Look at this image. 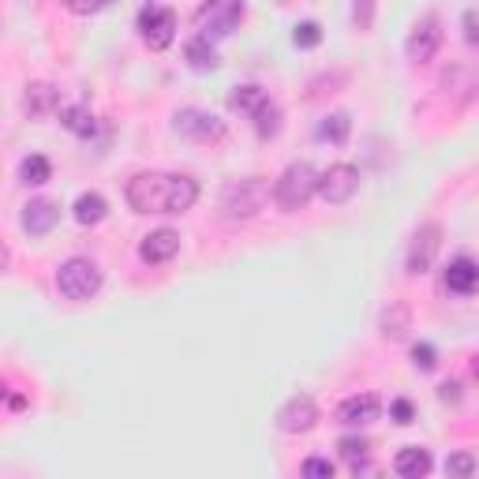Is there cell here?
<instances>
[{
	"mask_svg": "<svg viewBox=\"0 0 479 479\" xmlns=\"http://www.w3.org/2000/svg\"><path fill=\"white\" fill-rule=\"evenodd\" d=\"M277 431L281 435H307L315 423H318V404H315V397H307V394H296V397H289L285 404L277 408Z\"/></svg>",
	"mask_w": 479,
	"mask_h": 479,
	"instance_id": "obj_8",
	"label": "cell"
},
{
	"mask_svg": "<svg viewBox=\"0 0 479 479\" xmlns=\"http://www.w3.org/2000/svg\"><path fill=\"white\" fill-rule=\"evenodd\" d=\"M318 191V169L311 162H292L285 172L274 180V203L281 214H299Z\"/></svg>",
	"mask_w": 479,
	"mask_h": 479,
	"instance_id": "obj_3",
	"label": "cell"
},
{
	"mask_svg": "<svg viewBox=\"0 0 479 479\" xmlns=\"http://www.w3.org/2000/svg\"><path fill=\"white\" fill-rule=\"evenodd\" d=\"M442 86H446V94H457L460 101H468L472 91H475V72L465 68V64H453V68L442 72Z\"/></svg>",
	"mask_w": 479,
	"mask_h": 479,
	"instance_id": "obj_23",
	"label": "cell"
},
{
	"mask_svg": "<svg viewBox=\"0 0 479 479\" xmlns=\"http://www.w3.org/2000/svg\"><path fill=\"white\" fill-rule=\"evenodd\" d=\"M139 30H143V42L154 52H162L176 38V12L172 8H143L139 12Z\"/></svg>",
	"mask_w": 479,
	"mask_h": 479,
	"instance_id": "obj_10",
	"label": "cell"
},
{
	"mask_svg": "<svg viewBox=\"0 0 479 479\" xmlns=\"http://www.w3.org/2000/svg\"><path fill=\"white\" fill-rule=\"evenodd\" d=\"M389 419H394V423H401V427H408V423L416 419V408H412V401L397 397L394 404H389Z\"/></svg>",
	"mask_w": 479,
	"mask_h": 479,
	"instance_id": "obj_34",
	"label": "cell"
},
{
	"mask_svg": "<svg viewBox=\"0 0 479 479\" xmlns=\"http://www.w3.org/2000/svg\"><path fill=\"white\" fill-rule=\"evenodd\" d=\"M292 45L296 49H318L323 45V27H318L315 20H304L292 27Z\"/></svg>",
	"mask_w": 479,
	"mask_h": 479,
	"instance_id": "obj_27",
	"label": "cell"
},
{
	"mask_svg": "<svg viewBox=\"0 0 479 479\" xmlns=\"http://www.w3.org/2000/svg\"><path fill=\"white\" fill-rule=\"evenodd\" d=\"M57 289H60L64 299H76V304L94 299L98 289H101V270L91 259H68L57 270Z\"/></svg>",
	"mask_w": 479,
	"mask_h": 479,
	"instance_id": "obj_4",
	"label": "cell"
},
{
	"mask_svg": "<svg viewBox=\"0 0 479 479\" xmlns=\"http://www.w3.org/2000/svg\"><path fill=\"white\" fill-rule=\"evenodd\" d=\"M479 285V266L468 259V255H457L450 266H446V289L457 292V296H472Z\"/></svg>",
	"mask_w": 479,
	"mask_h": 479,
	"instance_id": "obj_16",
	"label": "cell"
},
{
	"mask_svg": "<svg viewBox=\"0 0 479 479\" xmlns=\"http://www.w3.org/2000/svg\"><path fill=\"white\" fill-rule=\"evenodd\" d=\"M8 262H12V255H8V243L0 240V270H8Z\"/></svg>",
	"mask_w": 479,
	"mask_h": 479,
	"instance_id": "obj_38",
	"label": "cell"
},
{
	"mask_svg": "<svg viewBox=\"0 0 479 479\" xmlns=\"http://www.w3.org/2000/svg\"><path fill=\"white\" fill-rule=\"evenodd\" d=\"M57 221H60V203H52V199H30V203L23 206V218H20L23 233H30V236L52 233V228H57Z\"/></svg>",
	"mask_w": 479,
	"mask_h": 479,
	"instance_id": "obj_12",
	"label": "cell"
},
{
	"mask_svg": "<svg viewBox=\"0 0 479 479\" xmlns=\"http://www.w3.org/2000/svg\"><path fill=\"white\" fill-rule=\"evenodd\" d=\"M49 176H52V165H49V157H42V154H30V157L20 162V180L30 184V188L49 184Z\"/></svg>",
	"mask_w": 479,
	"mask_h": 479,
	"instance_id": "obj_25",
	"label": "cell"
},
{
	"mask_svg": "<svg viewBox=\"0 0 479 479\" xmlns=\"http://www.w3.org/2000/svg\"><path fill=\"white\" fill-rule=\"evenodd\" d=\"M60 124L72 135H79V139H91L94 132H98V120H94V113L86 109V105H60Z\"/></svg>",
	"mask_w": 479,
	"mask_h": 479,
	"instance_id": "obj_21",
	"label": "cell"
},
{
	"mask_svg": "<svg viewBox=\"0 0 479 479\" xmlns=\"http://www.w3.org/2000/svg\"><path fill=\"white\" fill-rule=\"evenodd\" d=\"M251 120H255V132H259L262 143H266V139H274V135L281 132V109H277V105H274L270 98H266V101L259 105Z\"/></svg>",
	"mask_w": 479,
	"mask_h": 479,
	"instance_id": "obj_26",
	"label": "cell"
},
{
	"mask_svg": "<svg viewBox=\"0 0 479 479\" xmlns=\"http://www.w3.org/2000/svg\"><path fill=\"white\" fill-rule=\"evenodd\" d=\"M0 397H4V382H0Z\"/></svg>",
	"mask_w": 479,
	"mask_h": 479,
	"instance_id": "obj_39",
	"label": "cell"
},
{
	"mask_svg": "<svg viewBox=\"0 0 479 479\" xmlns=\"http://www.w3.org/2000/svg\"><path fill=\"white\" fill-rule=\"evenodd\" d=\"M475 23H479V20H475V8H468V12H465V42H468V45H475V42H479Z\"/></svg>",
	"mask_w": 479,
	"mask_h": 479,
	"instance_id": "obj_37",
	"label": "cell"
},
{
	"mask_svg": "<svg viewBox=\"0 0 479 479\" xmlns=\"http://www.w3.org/2000/svg\"><path fill=\"white\" fill-rule=\"evenodd\" d=\"M446 472H450V475H460V479H468V475L475 472V457H472V453H450Z\"/></svg>",
	"mask_w": 479,
	"mask_h": 479,
	"instance_id": "obj_33",
	"label": "cell"
},
{
	"mask_svg": "<svg viewBox=\"0 0 479 479\" xmlns=\"http://www.w3.org/2000/svg\"><path fill=\"white\" fill-rule=\"evenodd\" d=\"M348 83V72H326V76H318L311 86H307V98H323V94H337V86H345Z\"/></svg>",
	"mask_w": 479,
	"mask_h": 479,
	"instance_id": "obj_29",
	"label": "cell"
},
{
	"mask_svg": "<svg viewBox=\"0 0 479 479\" xmlns=\"http://www.w3.org/2000/svg\"><path fill=\"white\" fill-rule=\"evenodd\" d=\"M124 195L135 214H184L199 203V184L180 172H135Z\"/></svg>",
	"mask_w": 479,
	"mask_h": 479,
	"instance_id": "obj_1",
	"label": "cell"
},
{
	"mask_svg": "<svg viewBox=\"0 0 479 479\" xmlns=\"http://www.w3.org/2000/svg\"><path fill=\"white\" fill-rule=\"evenodd\" d=\"M379 330H382V337L386 341H404L408 337V330H412V307L408 304H389V307H382V315H379Z\"/></svg>",
	"mask_w": 479,
	"mask_h": 479,
	"instance_id": "obj_17",
	"label": "cell"
},
{
	"mask_svg": "<svg viewBox=\"0 0 479 479\" xmlns=\"http://www.w3.org/2000/svg\"><path fill=\"white\" fill-rule=\"evenodd\" d=\"M184 60H188L191 72H218V64H221L214 42H206V38H191L184 45Z\"/></svg>",
	"mask_w": 479,
	"mask_h": 479,
	"instance_id": "obj_20",
	"label": "cell"
},
{
	"mask_svg": "<svg viewBox=\"0 0 479 479\" xmlns=\"http://www.w3.org/2000/svg\"><path fill=\"white\" fill-rule=\"evenodd\" d=\"M375 12H379V0H352V27L367 34L375 27Z\"/></svg>",
	"mask_w": 479,
	"mask_h": 479,
	"instance_id": "obj_28",
	"label": "cell"
},
{
	"mask_svg": "<svg viewBox=\"0 0 479 479\" xmlns=\"http://www.w3.org/2000/svg\"><path fill=\"white\" fill-rule=\"evenodd\" d=\"M438 397L446 404H460V382H442L438 386Z\"/></svg>",
	"mask_w": 479,
	"mask_h": 479,
	"instance_id": "obj_36",
	"label": "cell"
},
{
	"mask_svg": "<svg viewBox=\"0 0 479 479\" xmlns=\"http://www.w3.org/2000/svg\"><path fill=\"white\" fill-rule=\"evenodd\" d=\"M240 23H243V0H225L221 8H210V23L203 27L199 38L221 42V38H228V34H233Z\"/></svg>",
	"mask_w": 479,
	"mask_h": 479,
	"instance_id": "obj_14",
	"label": "cell"
},
{
	"mask_svg": "<svg viewBox=\"0 0 479 479\" xmlns=\"http://www.w3.org/2000/svg\"><path fill=\"white\" fill-rule=\"evenodd\" d=\"M270 199H274V188L266 176H240V180H228L221 188V199H218L221 221H228V225L251 221L262 214Z\"/></svg>",
	"mask_w": 479,
	"mask_h": 479,
	"instance_id": "obj_2",
	"label": "cell"
},
{
	"mask_svg": "<svg viewBox=\"0 0 479 479\" xmlns=\"http://www.w3.org/2000/svg\"><path fill=\"white\" fill-rule=\"evenodd\" d=\"M105 4H113V0H64V8L76 12V15H94V12H101Z\"/></svg>",
	"mask_w": 479,
	"mask_h": 479,
	"instance_id": "obj_35",
	"label": "cell"
},
{
	"mask_svg": "<svg viewBox=\"0 0 479 479\" xmlns=\"http://www.w3.org/2000/svg\"><path fill=\"white\" fill-rule=\"evenodd\" d=\"M442 45V23L438 15H423V20L412 27V34L404 38V57L412 64H427L435 60V52Z\"/></svg>",
	"mask_w": 479,
	"mask_h": 479,
	"instance_id": "obj_9",
	"label": "cell"
},
{
	"mask_svg": "<svg viewBox=\"0 0 479 479\" xmlns=\"http://www.w3.org/2000/svg\"><path fill=\"white\" fill-rule=\"evenodd\" d=\"M266 98H270V94H266L262 86L243 83V86H233V91H228V109H233V113H243V116H255V109H259Z\"/></svg>",
	"mask_w": 479,
	"mask_h": 479,
	"instance_id": "obj_22",
	"label": "cell"
},
{
	"mask_svg": "<svg viewBox=\"0 0 479 479\" xmlns=\"http://www.w3.org/2000/svg\"><path fill=\"white\" fill-rule=\"evenodd\" d=\"M431 468H435L431 450H423V446H404V450H397V457H394V472L404 475V479H423Z\"/></svg>",
	"mask_w": 479,
	"mask_h": 479,
	"instance_id": "obj_18",
	"label": "cell"
},
{
	"mask_svg": "<svg viewBox=\"0 0 479 479\" xmlns=\"http://www.w3.org/2000/svg\"><path fill=\"white\" fill-rule=\"evenodd\" d=\"M307 479H333V460L330 457H307L304 465H299Z\"/></svg>",
	"mask_w": 479,
	"mask_h": 479,
	"instance_id": "obj_31",
	"label": "cell"
},
{
	"mask_svg": "<svg viewBox=\"0 0 479 479\" xmlns=\"http://www.w3.org/2000/svg\"><path fill=\"white\" fill-rule=\"evenodd\" d=\"M337 450H341V457L348 460V468H356L360 460H367V442H363V438H356V435L341 438V442H337Z\"/></svg>",
	"mask_w": 479,
	"mask_h": 479,
	"instance_id": "obj_30",
	"label": "cell"
},
{
	"mask_svg": "<svg viewBox=\"0 0 479 479\" xmlns=\"http://www.w3.org/2000/svg\"><path fill=\"white\" fill-rule=\"evenodd\" d=\"M356 191H360V169H356V165L337 162V165H330L326 172H318V191H315V195H323L330 206L352 203V195H356Z\"/></svg>",
	"mask_w": 479,
	"mask_h": 479,
	"instance_id": "obj_7",
	"label": "cell"
},
{
	"mask_svg": "<svg viewBox=\"0 0 479 479\" xmlns=\"http://www.w3.org/2000/svg\"><path fill=\"white\" fill-rule=\"evenodd\" d=\"M72 218L83 228H94V225H101L105 218H109V203H105V195H98V191H83L76 199V206H72Z\"/></svg>",
	"mask_w": 479,
	"mask_h": 479,
	"instance_id": "obj_19",
	"label": "cell"
},
{
	"mask_svg": "<svg viewBox=\"0 0 479 479\" xmlns=\"http://www.w3.org/2000/svg\"><path fill=\"white\" fill-rule=\"evenodd\" d=\"M438 251H442V225L438 221H423L412 233V240H408V255H404L408 277H423V274H427L435 266V259H438Z\"/></svg>",
	"mask_w": 479,
	"mask_h": 479,
	"instance_id": "obj_5",
	"label": "cell"
},
{
	"mask_svg": "<svg viewBox=\"0 0 479 479\" xmlns=\"http://www.w3.org/2000/svg\"><path fill=\"white\" fill-rule=\"evenodd\" d=\"M176 251H180V233H176V228H154V233L139 243V259L147 266H162V262L176 259Z\"/></svg>",
	"mask_w": 479,
	"mask_h": 479,
	"instance_id": "obj_13",
	"label": "cell"
},
{
	"mask_svg": "<svg viewBox=\"0 0 479 479\" xmlns=\"http://www.w3.org/2000/svg\"><path fill=\"white\" fill-rule=\"evenodd\" d=\"M382 412V401L375 394H352L337 404V419L345 423V427H367V423H375Z\"/></svg>",
	"mask_w": 479,
	"mask_h": 479,
	"instance_id": "obj_11",
	"label": "cell"
},
{
	"mask_svg": "<svg viewBox=\"0 0 479 479\" xmlns=\"http://www.w3.org/2000/svg\"><path fill=\"white\" fill-rule=\"evenodd\" d=\"M348 135H352V116L348 113H330L323 124H318V139H323V143L345 147Z\"/></svg>",
	"mask_w": 479,
	"mask_h": 479,
	"instance_id": "obj_24",
	"label": "cell"
},
{
	"mask_svg": "<svg viewBox=\"0 0 479 479\" xmlns=\"http://www.w3.org/2000/svg\"><path fill=\"white\" fill-rule=\"evenodd\" d=\"M172 128L191 143H221L225 139V120L210 109H180L172 116Z\"/></svg>",
	"mask_w": 479,
	"mask_h": 479,
	"instance_id": "obj_6",
	"label": "cell"
},
{
	"mask_svg": "<svg viewBox=\"0 0 479 479\" xmlns=\"http://www.w3.org/2000/svg\"><path fill=\"white\" fill-rule=\"evenodd\" d=\"M412 363H416V371H435V367H438L435 345H431V341H419V345L412 348Z\"/></svg>",
	"mask_w": 479,
	"mask_h": 479,
	"instance_id": "obj_32",
	"label": "cell"
},
{
	"mask_svg": "<svg viewBox=\"0 0 479 479\" xmlns=\"http://www.w3.org/2000/svg\"><path fill=\"white\" fill-rule=\"evenodd\" d=\"M60 109V91L52 83H30L27 86V94H23V113L34 116V120H42L49 113H57Z\"/></svg>",
	"mask_w": 479,
	"mask_h": 479,
	"instance_id": "obj_15",
	"label": "cell"
}]
</instances>
